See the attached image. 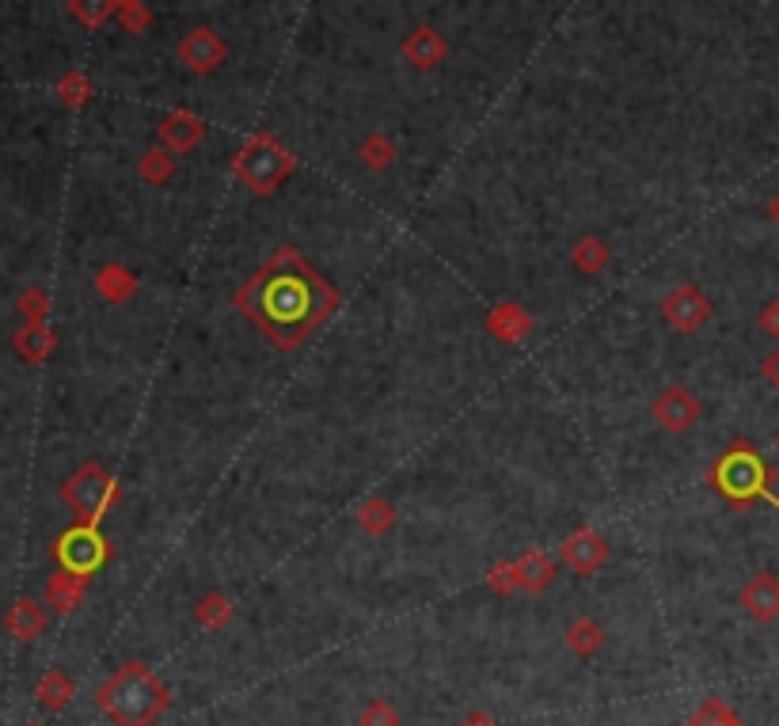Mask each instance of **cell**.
Segmentation results:
<instances>
[{"label":"cell","instance_id":"cell-6","mask_svg":"<svg viewBox=\"0 0 779 726\" xmlns=\"http://www.w3.org/2000/svg\"><path fill=\"white\" fill-rule=\"evenodd\" d=\"M54 559H57V567L68 570V575H76V578L96 575L103 563H107V541H103L99 525L81 521V525L65 529L54 544Z\"/></svg>","mask_w":779,"mask_h":726},{"label":"cell","instance_id":"cell-29","mask_svg":"<svg viewBox=\"0 0 779 726\" xmlns=\"http://www.w3.org/2000/svg\"><path fill=\"white\" fill-rule=\"evenodd\" d=\"M20 316L23 323H46L50 316V293L42 286H31L20 293Z\"/></svg>","mask_w":779,"mask_h":726},{"label":"cell","instance_id":"cell-17","mask_svg":"<svg viewBox=\"0 0 779 726\" xmlns=\"http://www.w3.org/2000/svg\"><path fill=\"white\" fill-rule=\"evenodd\" d=\"M96 289H99V297L103 301H110V305H122V301H130V297L137 293V278H134V270H126V267H103L99 275H96Z\"/></svg>","mask_w":779,"mask_h":726},{"label":"cell","instance_id":"cell-25","mask_svg":"<svg viewBox=\"0 0 779 726\" xmlns=\"http://www.w3.org/2000/svg\"><path fill=\"white\" fill-rule=\"evenodd\" d=\"M194 620H199L202 628L217 631V628H225V623L233 620V605H228L225 594H205L199 601V609H194Z\"/></svg>","mask_w":779,"mask_h":726},{"label":"cell","instance_id":"cell-15","mask_svg":"<svg viewBox=\"0 0 779 726\" xmlns=\"http://www.w3.org/2000/svg\"><path fill=\"white\" fill-rule=\"evenodd\" d=\"M513 575H517V589L541 594V589L552 586V578H555V559L552 555H544L541 548H529L513 559Z\"/></svg>","mask_w":779,"mask_h":726},{"label":"cell","instance_id":"cell-20","mask_svg":"<svg viewBox=\"0 0 779 726\" xmlns=\"http://www.w3.org/2000/svg\"><path fill=\"white\" fill-rule=\"evenodd\" d=\"M358 525H362L365 533L381 536L396 525V510H392V502H384L381 494H373V499H365L362 506H358Z\"/></svg>","mask_w":779,"mask_h":726},{"label":"cell","instance_id":"cell-30","mask_svg":"<svg viewBox=\"0 0 779 726\" xmlns=\"http://www.w3.org/2000/svg\"><path fill=\"white\" fill-rule=\"evenodd\" d=\"M118 23H122V31H130V35L149 31V23H152L149 4H145V0H122V4H118Z\"/></svg>","mask_w":779,"mask_h":726},{"label":"cell","instance_id":"cell-33","mask_svg":"<svg viewBox=\"0 0 779 726\" xmlns=\"http://www.w3.org/2000/svg\"><path fill=\"white\" fill-rule=\"evenodd\" d=\"M487 586L499 589V594H510V589H517V575H513V559L510 563H499V567L487 575Z\"/></svg>","mask_w":779,"mask_h":726},{"label":"cell","instance_id":"cell-24","mask_svg":"<svg viewBox=\"0 0 779 726\" xmlns=\"http://www.w3.org/2000/svg\"><path fill=\"white\" fill-rule=\"evenodd\" d=\"M692 726H741V719H738V712L726 704V700L707 696L704 704L692 712Z\"/></svg>","mask_w":779,"mask_h":726},{"label":"cell","instance_id":"cell-38","mask_svg":"<svg viewBox=\"0 0 779 726\" xmlns=\"http://www.w3.org/2000/svg\"><path fill=\"white\" fill-rule=\"evenodd\" d=\"M776 452H779V434H776Z\"/></svg>","mask_w":779,"mask_h":726},{"label":"cell","instance_id":"cell-27","mask_svg":"<svg viewBox=\"0 0 779 726\" xmlns=\"http://www.w3.org/2000/svg\"><path fill=\"white\" fill-rule=\"evenodd\" d=\"M57 99H62L68 110H81L92 99V81L84 73H65L62 81H57Z\"/></svg>","mask_w":779,"mask_h":726},{"label":"cell","instance_id":"cell-10","mask_svg":"<svg viewBox=\"0 0 779 726\" xmlns=\"http://www.w3.org/2000/svg\"><path fill=\"white\" fill-rule=\"evenodd\" d=\"M559 559L563 567H570L575 575H597V570L609 563V544L597 529H575L567 541L559 544Z\"/></svg>","mask_w":779,"mask_h":726},{"label":"cell","instance_id":"cell-28","mask_svg":"<svg viewBox=\"0 0 779 726\" xmlns=\"http://www.w3.org/2000/svg\"><path fill=\"white\" fill-rule=\"evenodd\" d=\"M8 623H12V631H15L20 639H34V636L42 631V623H46V620H42V609H39V605L20 601V605L12 609V617H8Z\"/></svg>","mask_w":779,"mask_h":726},{"label":"cell","instance_id":"cell-7","mask_svg":"<svg viewBox=\"0 0 779 726\" xmlns=\"http://www.w3.org/2000/svg\"><path fill=\"white\" fill-rule=\"evenodd\" d=\"M700 415H704V407H700V399L692 396L684 384H665V388L654 396V404H650V418L670 434L692 430Z\"/></svg>","mask_w":779,"mask_h":726},{"label":"cell","instance_id":"cell-22","mask_svg":"<svg viewBox=\"0 0 779 726\" xmlns=\"http://www.w3.org/2000/svg\"><path fill=\"white\" fill-rule=\"evenodd\" d=\"M358 160L373 172H384V168L396 160V141L384 138V134H370V138L358 141Z\"/></svg>","mask_w":779,"mask_h":726},{"label":"cell","instance_id":"cell-34","mask_svg":"<svg viewBox=\"0 0 779 726\" xmlns=\"http://www.w3.org/2000/svg\"><path fill=\"white\" fill-rule=\"evenodd\" d=\"M757 328L765 331V335L779 339V301H768L765 309H760V316H757Z\"/></svg>","mask_w":779,"mask_h":726},{"label":"cell","instance_id":"cell-9","mask_svg":"<svg viewBox=\"0 0 779 726\" xmlns=\"http://www.w3.org/2000/svg\"><path fill=\"white\" fill-rule=\"evenodd\" d=\"M662 316L677 331L692 335V331H700L707 320H712V301H707V293L700 286H689V281H684V286L670 289V293L662 297Z\"/></svg>","mask_w":779,"mask_h":726},{"label":"cell","instance_id":"cell-31","mask_svg":"<svg viewBox=\"0 0 779 726\" xmlns=\"http://www.w3.org/2000/svg\"><path fill=\"white\" fill-rule=\"evenodd\" d=\"M68 696H73V685H68L65 673H50V677L39 685V700H42L46 707H62Z\"/></svg>","mask_w":779,"mask_h":726},{"label":"cell","instance_id":"cell-11","mask_svg":"<svg viewBox=\"0 0 779 726\" xmlns=\"http://www.w3.org/2000/svg\"><path fill=\"white\" fill-rule=\"evenodd\" d=\"M445 54H449V42L441 39L438 28H430V23H423V28H415L410 35L404 39V62L410 70L418 73H430L438 70L445 62Z\"/></svg>","mask_w":779,"mask_h":726},{"label":"cell","instance_id":"cell-32","mask_svg":"<svg viewBox=\"0 0 779 726\" xmlns=\"http://www.w3.org/2000/svg\"><path fill=\"white\" fill-rule=\"evenodd\" d=\"M358 726H399V712L392 704H384V700H373V704L362 707Z\"/></svg>","mask_w":779,"mask_h":726},{"label":"cell","instance_id":"cell-19","mask_svg":"<svg viewBox=\"0 0 779 726\" xmlns=\"http://www.w3.org/2000/svg\"><path fill=\"white\" fill-rule=\"evenodd\" d=\"M84 589H88V578H76V575H68V570H62V575L50 578L46 597H50V605H54L57 612H73L76 601L84 597Z\"/></svg>","mask_w":779,"mask_h":726},{"label":"cell","instance_id":"cell-39","mask_svg":"<svg viewBox=\"0 0 779 726\" xmlns=\"http://www.w3.org/2000/svg\"><path fill=\"white\" fill-rule=\"evenodd\" d=\"M430 4H434V0H430Z\"/></svg>","mask_w":779,"mask_h":726},{"label":"cell","instance_id":"cell-13","mask_svg":"<svg viewBox=\"0 0 779 726\" xmlns=\"http://www.w3.org/2000/svg\"><path fill=\"white\" fill-rule=\"evenodd\" d=\"M202 138H205V122L194 110H183V107L168 110L164 122H160V145H164L168 152H179V157L191 152L194 145H202Z\"/></svg>","mask_w":779,"mask_h":726},{"label":"cell","instance_id":"cell-23","mask_svg":"<svg viewBox=\"0 0 779 726\" xmlns=\"http://www.w3.org/2000/svg\"><path fill=\"white\" fill-rule=\"evenodd\" d=\"M171 172H175V160H171V152L164 149V145H160V149H149L141 160H137V175H141L149 186L168 183Z\"/></svg>","mask_w":779,"mask_h":726},{"label":"cell","instance_id":"cell-16","mask_svg":"<svg viewBox=\"0 0 779 726\" xmlns=\"http://www.w3.org/2000/svg\"><path fill=\"white\" fill-rule=\"evenodd\" d=\"M57 350V335L46 328V323H23L20 331H15V354L28 357V362H46L50 354Z\"/></svg>","mask_w":779,"mask_h":726},{"label":"cell","instance_id":"cell-8","mask_svg":"<svg viewBox=\"0 0 779 726\" xmlns=\"http://www.w3.org/2000/svg\"><path fill=\"white\" fill-rule=\"evenodd\" d=\"M175 57L183 62V70L199 73V76H210L213 70H221V62L228 57V46L217 31L210 28H191L175 46Z\"/></svg>","mask_w":779,"mask_h":726},{"label":"cell","instance_id":"cell-4","mask_svg":"<svg viewBox=\"0 0 779 726\" xmlns=\"http://www.w3.org/2000/svg\"><path fill=\"white\" fill-rule=\"evenodd\" d=\"M297 160L274 134H252L233 157V172L252 194H274L289 175Z\"/></svg>","mask_w":779,"mask_h":726},{"label":"cell","instance_id":"cell-5","mask_svg":"<svg viewBox=\"0 0 779 726\" xmlns=\"http://www.w3.org/2000/svg\"><path fill=\"white\" fill-rule=\"evenodd\" d=\"M62 502L81 521L99 525L107 517V510L118 502V483L110 480V472L103 465H81L62 487Z\"/></svg>","mask_w":779,"mask_h":726},{"label":"cell","instance_id":"cell-12","mask_svg":"<svg viewBox=\"0 0 779 726\" xmlns=\"http://www.w3.org/2000/svg\"><path fill=\"white\" fill-rule=\"evenodd\" d=\"M741 609L749 612L757 623H772L779 620V578L768 575V570H760V575H753L746 586H741Z\"/></svg>","mask_w":779,"mask_h":726},{"label":"cell","instance_id":"cell-18","mask_svg":"<svg viewBox=\"0 0 779 726\" xmlns=\"http://www.w3.org/2000/svg\"><path fill=\"white\" fill-rule=\"evenodd\" d=\"M609 259L612 252L601 236H581V241L570 247V263H575V270H581V275H601V270L609 267Z\"/></svg>","mask_w":779,"mask_h":726},{"label":"cell","instance_id":"cell-37","mask_svg":"<svg viewBox=\"0 0 779 726\" xmlns=\"http://www.w3.org/2000/svg\"><path fill=\"white\" fill-rule=\"evenodd\" d=\"M765 213H768V221H772V225L779 228V191L772 194V199H768V206H765Z\"/></svg>","mask_w":779,"mask_h":726},{"label":"cell","instance_id":"cell-2","mask_svg":"<svg viewBox=\"0 0 779 726\" xmlns=\"http://www.w3.org/2000/svg\"><path fill=\"white\" fill-rule=\"evenodd\" d=\"M96 704L110 715L115 726H152L168 712L171 692L141 662H126L115 677L96 692Z\"/></svg>","mask_w":779,"mask_h":726},{"label":"cell","instance_id":"cell-21","mask_svg":"<svg viewBox=\"0 0 779 726\" xmlns=\"http://www.w3.org/2000/svg\"><path fill=\"white\" fill-rule=\"evenodd\" d=\"M118 4H122V0H68V15H73L76 23H84L88 31H96L110 15H118Z\"/></svg>","mask_w":779,"mask_h":726},{"label":"cell","instance_id":"cell-1","mask_svg":"<svg viewBox=\"0 0 779 726\" xmlns=\"http://www.w3.org/2000/svg\"><path fill=\"white\" fill-rule=\"evenodd\" d=\"M233 305L263 331L270 346L297 350L339 309V293L294 247H278L252 281L236 289Z\"/></svg>","mask_w":779,"mask_h":726},{"label":"cell","instance_id":"cell-36","mask_svg":"<svg viewBox=\"0 0 779 726\" xmlns=\"http://www.w3.org/2000/svg\"><path fill=\"white\" fill-rule=\"evenodd\" d=\"M460 726H499V723H494V719H491V715H487V712H472V715H468V719H465V723H460Z\"/></svg>","mask_w":779,"mask_h":726},{"label":"cell","instance_id":"cell-14","mask_svg":"<svg viewBox=\"0 0 779 726\" xmlns=\"http://www.w3.org/2000/svg\"><path fill=\"white\" fill-rule=\"evenodd\" d=\"M487 328L499 343H521V339L533 335V316L521 309L517 301H502L487 312Z\"/></svg>","mask_w":779,"mask_h":726},{"label":"cell","instance_id":"cell-3","mask_svg":"<svg viewBox=\"0 0 779 726\" xmlns=\"http://www.w3.org/2000/svg\"><path fill=\"white\" fill-rule=\"evenodd\" d=\"M707 480H712L715 491L738 510L753 506V502H772V506L779 510V499L772 491V472H768V465L760 460V452L746 446V441L726 449L712 465Z\"/></svg>","mask_w":779,"mask_h":726},{"label":"cell","instance_id":"cell-35","mask_svg":"<svg viewBox=\"0 0 779 726\" xmlns=\"http://www.w3.org/2000/svg\"><path fill=\"white\" fill-rule=\"evenodd\" d=\"M760 373H765V381L779 392V346L765 357V365H760Z\"/></svg>","mask_w":779,"mask_h":726},{"label":"cell","instance_id":"cell-26","mask_svg":"<svg viewBox=\"0 0 779 726\" xmlns=\"http://www.w3.org/2000/svg\"><path fill=\"white\" fill-rule=\"evenodd\" d=\"M601 643H605V631H601V623L597 620H575L567 628V647L575 654H594Z\"/></svg>","mask_w":779,"mask_h":726}]
</instances>
